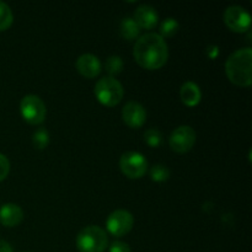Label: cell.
<instances>
[{"mask_svg":"<svg viewBox=\"0 0 252 252\" xmlns=\"http://www.w3.org/2000/svg\"><path fill=\"white\" fill-rule=\"evenodd\" d=\"M133 56L142 68L157 70L166 63L169 49L166 42L160 34L147 33L137 39Z\"/></svg>","mask_w":252,"mask_h":252,"instance_id":"obj_1","label":"cell"},{"mask_svg":"<svg viewBox=\"0 0 252 252\" xmlns=\"http://www.w3.org/2000/svg\"><path fill=\"white\" fill-rule=\"evenodd\" d=\"M225 73L229 80L238 86L248 88L252 81V51L241 48L229 56L225 63Z\"/></svg>","mask_w":252,"mask_h":252,"instance_id":"obj_2","label":"cell"},{"mask_svg":"<svg viewBox=\"0 0 252 252\" xmlns=\"http://www.w3.org/2000/svg\"><path fill=\"white\" fill-rule=\"evenodd\" d=\"M107 245V234L97 225L86 226L76 236V248L80 252H103Z\"/></svg>","mask_w":252,"mask_h":252,"instance_id":"obj_3","label":"cell"},{"mask_svg":"<svg viewBox=\"0 0 252 252\" xmlns=\"http://www.w3.org/2000/svg\"><path fill=\"white\" fill-rule=\"evenodd\" d=\"M94 93L98 102L107 107H113L122 101L125 89L117 79L113 76H106L96 83Z\"/></svg>","mask_w":252,"mask_h":252,"instance_id":"obj_4","label":"cell"},{"mask_svg":"<svg viewBox=\"0 0 252 252\" xmlns=\"http://www.w3.org/2000/svg\"><path fill=\"white\" fill-rule=\"evenodd\" d=\"M22 118L30 125H41L46 120L47 108L41 97L36 95H26L20 102Z\"/></svg>","mask_w":252,"mask_h":252,"instance_id":"obj_5","label":"cell"},{"mask_svg":"<svg viewBox=\"0 0 252 252\" xmlns=\"http://www.w3.org/2000/svg\"><path fill=\"white\" fill-rule=\"evenodd\" d=\"M120 167L128 179H140L147 172L148 162L140 153L127 152L121 157Z\"/></svg>","mask_w":252,"mask_h":252,"instance_id":"obj_6","label":"cell"},{"mask_svg":"<svg viewBox=\"0 0 252 252\" xmlns=\"http://www.w3.org/2000/svg\"><path fill=\"white\" fill-rule=\"evenodd\" d=\"M134 224L132 214L125 209H118L112 212L106 220V228L108 233L113 236H123L129 233Z\"/></svg>","mask_w":252,"mask_h":252,"instance_id":"obj_7","label":"cell"},{"mask_svg":"<svg viewBox=\"0 0 252 252\" xmlns=\"http://www.w3.org/2000/svg\"><path fill=\"white\" fill-rule=\"evenodd\" d=\"M169 143L174 152L184 154L193 148L196 143V132L189 126H180L171 133Z\"/></svg>","mask_w":252,"mask_h":252,"instance_id":"obj_8","label":"cell"},{"mask_svg":"<svg viewBox=\"0 0 252 252\" xmlns=\"http://www.w3.org/2000/svg\"><path fill=\"white\" fill-rule=\"evenodd\" d=\"M224 22L234 32H245L251 26V16L246 9L233 5L224 11Z\"/></svg>","mask_w":252,"mask_h":252,"instance_id":"obj_9","label":"cell"},{"mask_svg":"<svg viewBox=\"0 0 252 252\" xmlns=\"http://www.w3.org/2000/svg\"><path fill=\"white\" fill-rule=\"evenodd\" d=\"M122 118L123 122L129 128H138L142 127L147 121V111L140 103L135 101H129L126 103V106L122 110Z\"/></svg>","mask_w":252,"mask_h":252,"instance_id":"obj_10","label":"cell"},{"mask_svg":"<svg viewBox=\"0 0 252 252\" xmlns=\"http://www.w3.org/2000/svg\"><path fill=\"white\" fill-rule=\"evenodd\" d=\"M76 69L83 76L88 79L96 78L101 71V63L94 54H83L76 61Z\"/></svg>","mask_w":252,"mask_h":252,"instance_id":"obj_11","label":"cell"},{"mask_svg":"<svg viewBox=\"0 0 252 252\" xmlns=\"http://www.w3.org/2000/svg\"><path fill=\"white\" fill-rule=\"evenodd\" d=\"M133 20L139 26V29L152 30L157 26L159 15H158L157 10L150 5H140L135 10Z\"/></svg>","mask_w":252,"mask_h":252,"instance_id":"obj_12","label":"cell"},{"mask_svg":"<svg viewBox=\"0 0 252 252\" xmlns=\"http://www.w3.org/2000/svg\"><path fill=\"white\" fill-rule=\"evenodd\" d=\"M24 219V211L21 207L14 203H7L0 208V223L5 226H12L19 225Z\"/></svg>","mask_w":252,"mask_h":252,"instance_id":"obj_13","label":"cell"},{"mask_svg":"<svg viewBox=\"0 0 252 252\" xmlns=\"http://www.w3.org/2000/svg\"><path fill=\"white\" fill-rule=\"evenodd\" d=\"M180 96H181V100L185 105L189 106V107H194V106H197L201 102L202 93L201 89H199V86L196 83L187 81V83H185L181 86Z\"/></svg>","mask_w":252,"mask_h":252,"instance_id":"obj_14","label":"cell"},{"mask_svg":"<svg viewBox=\"0 0 252 252\" xmlns=\"http://www.w3.org/2000/svg\"><path fill=\"white\" fill-rule=\"evenodd\" d=\"M120 32H121V36L123 38L128 39V41H133V39L137 38L139 36V32L140 29L135 21L130 17H126L121 21L120 25Z\"/></svg>","mask_w":252,"mask_h":252,"instance_id":"obj_15","label":"cell"},{"mask_svg":"<svg viewBox=\"0 0 252 252\" xmlns=\"http://www.w3.org/2000/svg\"><path fill=\"white\" fill-rule=\"evenodd\" d=\"M14 21V15L9 5L4 1H0V31L9 29Z\"/></svg>","mask_w":252,"mask_h":252,"instance_id":"obj_16","label":"cell"},{"mask_svg":"<svg viewBox=\"0 0 252 252\" xmlns=\"http://www.w3.org/2000/svg\"><path fill=\"white\" fill-rule=\"evenodd\" d=\"M179 22L176 19H172V17H167L160 25V36L164 38V37H172L174 34H176V32L179 31Z\"/></svg>","mask_w":252,"mask_h":252,"instance_id":"obj_17","label":"cell"},{"mask_svg":"<svg viewBox=\"0 0 252 252\" xmlns=\"http://www.w3.org/2000/svg\"><path fill=\"white\" fill-rule=\"evenodd\" d=\"M105 68L108 74H111V75H117V74H120L123 69L122 58L118 56L108 57L107 61H106L105 63Z\"/></svg>","mask_w":252,"mask_h":252,"instance_id":"obj_18","label":"cell"},{"mask_svg":"<svg viewBox=\"0 0 252 252\" xmlns=\"http://www.w3.org/2000/svg\"><path fill=\"white\" fill-rule=\"evenodd\" d=\"M143 138H144L145 143L152 148H158L162 142L161 132L157 128H150V129L145 130Z\"/></svg>","mask_w":252,"mask_h":252,"instance_id":"obj_19","label":"cell"},{"mask_svg":"<svg viewBox=\"0 0 252 252\" xmlns=\"http://www.w3.org/2000/svg\"><path fill=\"white\" fill-rule=\"evenodd\" d=\"M150 177L153 181L155 182H164L169 180L170 177V170L167 169L165 165H155L150 169Z\"/></svg>","mask_w":252,"mask_h":252,"instance_id":"obj_20","label":"cell"},{"mask_svg":"<svg viewBox=\"0 0 252 252\" xmlns=\"http://www.w3.org/2000/svg\"><path fill=\"white\" fill-rule=\"evenodd\" d=\"M32 142L33 145L37 149L42 150L44 148H47V145L49 144V134L44 128H39L36 132L33 133V137H32Z\"/></svg>","mask_w":252,"mask_h":252,"instance_id":"obj_21","label":"cell"},{"mask_svg":"<svg viewBox=\"0 0 252 252\" xmlns=\"http://www.w3.org/2000/svg\"><path fill=\"white\" fill-rule=\"evenodd\" d=\"M10 171V162L5 155L0 154V182L5 180L9 175Z\"/></svg>","mask_w":252,"mask_h":252,"instance_id":"obj_22","label":"cell"},{"mask_svg":"<svg viewBox=\"0 0 252 252\" xmlns=\"http://www.w3.org/2000/svg\"><path fill=\"white\" fill-rule=\"evenodd\" d=\"M110 252H132V250L128 244L123 243V241H115L111 244Z\"/></svg>","mask_w":252,"mask_h":252,"instance_id":"obj_23","label":"cell"},{"mask_svg":"<svg viewBox=\"0 0 252 252\" xmlns=\"http://www.w3.org/2000/svg\"><path fill=\"white\" fill-rule=\"evenodd\" d=\"M0 252H14L11 245L5 240H0Z\"/></svg>","mask_w":252,"mask_h":252,"instance_id":"obj_24","label":"cell"}]
</instances>
